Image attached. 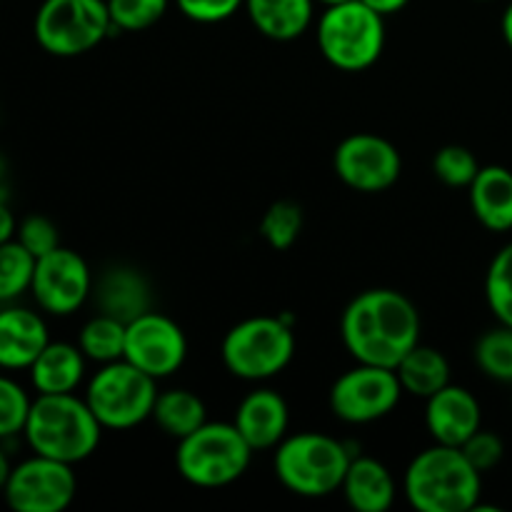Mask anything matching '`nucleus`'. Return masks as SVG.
<instances>
[{
	"instance_id": "obj_1",
	"label": "nucleus",
	"mask_w": 512,
	"mask_h": 512,
	"mask_svg": "<svg viewBox=\"0 0 512 512\" xmlns=\"http://www.w3.org/2000/svg\"><path fill=\"white\" fill-rule=\"evenodd\" d=\"M420 328L413 300L393 288L363 290L340 318V338L355 363L393 370L420 343Z\"/></svg>"
},
{
	"instance_id": "obj_2",
	"label": "nucleus",
	"mask_w": 512,
	"mask_h": 512,
	"mask_svg": "<svg viewBox=\"0 0 512 512\" xmlns=\"http://www.w3.org/2000/svg\"><path fill=\"white\" fill-rule=\"evenodd\" d=\"M403 493L418 512H473L483 495V473L453 445H430L410 460Z\"/></svg>"
},
{
	"instance_id": "obj_3",
	"label": "nucleus",
	"mask_w": 512,
	"mask_h": 512,
	"mask_svg": "<svg viewBox=\"0 0 512 512\" xmlns=\"http://www.w3.org/2000/svg\"><path fill=\"white\" fill-rule=\"evenodd\" d=\"M23 438L33 453L78 465L98 450L103 425L75 393L38 395L30 405Z\"/></svg>"
},
{
	"instance_id": "obj_4",
	"label": "nucleus",
	"mask_w": 512,
	"mask_h": 512,
	"mask_svg": "<svg viewBox=\"0 0 512 512\" xmlns=\"http://www.w3.org/2000/svg\"><path fill=\"white\" fill-rule=\"evenodd\" d=\"M350 460L353 453L343 440L315 430H303V433L285 435L283 443L275 448L273 470L285 490L298 498L318 500L338 493Z\"/></svg>"
},
{
	"instance_id": "obj_5",
	"label": "nucleus",
	"mask_w": 512,
	"mask_h": 512,
	"mask_svg": "<svg viewBox=\"0 0 512 512\" xmlns=\"http://www.w3.org/2000/svg\"><path fill=\"white\" fill-rule=\"evenodd\" d=\"M220 358L233 378L263 383L283 373L295 358V325L290 315H253L225 333Z\"/></svg>"
},
{
	"instance_id": "obj_6",
	"label": "nucleus",
	"mask_w": 512,
	"mask_h": 512,
	"mask_svg": "<svg viewBox=\"0 0 512 512\" xmlns=\"http://www.w3.org/2000/svg\"><path fill=\"white\" fill-rule=\"evenodd\" d=\"M318 48L333 68L360 73L375 65L385 48V18L363 0L325 5L315 28Z\"/></svg>"
},
{
	"instance_id": "obj_7",
	"label": "nucleus",
	"mask_w": 512,
	"mask_h": 512,
	"mask_svg": "<svg viewBox=\"0 0 512 512\" xmlns=\"http://www.w3.org/2000/svg\"><path fill=\"white\" fill-rule=\"evenodd\" d=\"M255 450L233 423H205L188 438L178 440L175 468L195 488H225L240 480Z\"/></svg>"
},
{
	"instance_id": "obj_8",
	"label": "nucleus",
	"mask_w": 512,
	"mask_h": 512,
	"mask_svg": "<svg viewBox=\"0 0 512 512\" xmlns=\"http://www.w3.org/2000/svg\"><path fill=\"white\" fill-rule=\"evenodd\" d=\"M158 393V380L123 358L100 365L83 398L103 430H133L150 420Z\"/></svg>"
},
{
	"instance_id": "obj_9",
	"label": "nucleus",
	"mask_w": 512,
	"mask_h": 512,
	"mask_svg": "<svg viewBox=\"0 0 512 512\" xmlns=\"http://www.w3.org/2000/svg\"><path fill=\"white\" fill-rule=\"evenodd\" d=\"M40 48L55 58H78L113 38L105 0H43L33 20Z\"/></svg>"
},
{
	"instance_id": "obj_10",
	"label": "nucleus",
	"mask_w": 512,
	"mask_h": 512,
	"mask_svg": "<svg viewBox=\"0 0 512 512\" xmlns=\"http://www.w3.org/2000/svg\"><path fill=\"white\" fill-rule=\"evenodd\" d=\"M405 390L393 368L358 363L345 370L328 395L330 413L348 425H368L393 413Z\"/></svg>"
},
{
	"instance_id": "obj_11",
	"label": "nucleus",
	"mask_w": 512,
	"mask_h": 512,
	"mask_svg": "<svg viewBox=\"0 0 512 512\" xmlns=\"http://www.w3.org/2000/svg\"><path fill=\"white\" fill-rule=\"evenodd\" d=\"M78 493L73 465L33 453L13 465L3 498L13 512H63Z\"/></svg>"
},
{
	"instance_id": "obj_12",
	"label": "nucleus",
	"mask_w": 512,
	"mask_h": 512,
	"mask_svg": "<svg viewBox=\"0 0 512 512\" xmlns=\"http://www.w3.org/2000/svg\"><path fill=\"white\" fill-rule=\"evenodd\" d=\"M93 273L85 258L75 250L58 245L35 260L30 295L45 315L68 318L78 313L93 295Z\"/></svg>"
},
{
	"instance_id": "obj_13",
	"label": "nucleus",
	"mask_w": 512,
	"mask_h": 512,
	"mask_svg": "<svg viewBox=\"0 0 512 512\" xmlns=\"http://www.w3.org/2000/svg\"><path fill=\"white\" fill-rule=\"evenodd\" d=\"M335 175L358 193H383L403 173V158L388 138L378 133H353L333 153Z\"/></svg>"
},
{
	"instance_id": "obj_14",
	"label": "nucleus",
	"mask_w": 512,
	"mask_h": 512,
	"mask_svg": "<svg viewBox=\"0 0 512 512\" xmlns=\"http://www.w3.org/2000/svg\"><path fill=\"white\" fill-rule=\"evenodd\" d=\"M123 358L150 378H170L188 358V338L173 318L153 308L128 323Z\"/></svg>"
},
{
	"instance_id": "obj_15",
	"label": "nucleus",
	"mask_w": 512,
	"mask_h": 512,
	"mask_svg": "<svg viewBox=\"0 0 512 512\" xmlns=\"http://www.w3.org/2000/svg\"><path fill=\"white\" fill-rule=\"evenodd\" d=\"M425 428L435 443L460 448L483 428V408L468 388L450 383L425 400Z\"/></svg>"
},
{
	"instance_id": "obj_16",
	"label": "nucleus",
	"mask_w": 512,
	"mask_h": 512,
	"mask_svg": "<svg viewBox=\"0 0 512 512\" xmlns=\"http://www.w3.org/2000/svg\"><path fill=\"white\" fill-rule=\"evenodd\" d=\"M48 343V323L38 310L15 303L0 308V370H28Z\"/></svg>"
},
{
	"instance_id": "obj_17",
	"label": "nucleus",
	"mask_w": 512,
	"mask_h": 512,
	"mask_svg": "<svg viewBox=\"0 0 512 512\" xmlns=\"http://www.w3.org/2000/svg\"><path fill=\"white\" fill-rule=\"evenodd\" d=\"M93 298L98 313L133 323L143 313L153 310V288L150 280L133 265H110L93 283Z\"/></svg>"
},
{
	"instance_id": "obj_18",
	"label": "nucleus",
	"mask_w": 512,
	"mask_h": 512,
	"mask_svg": "<svg viewBox=\"0 0 512 512\" xmlns=\"http://www.w3.org/2000/svg\"><path fill=\"white\" fill-rule=\"evenodd\" d=\"M233 425L253 450H275L288 435V403L278 390L258 388L240 400Z\"/></svg>"
},
{
	"instance_id": "obj_19",
	"label": "nucleus",
	"mask_w": 512,
	"mask_h": 512,
	"mask_svg": "<svg viewBox=\"0 0 512 512\" xmlns=\"http://www.w3.org/2000/svg\"><path fill=\"white\" fill-rule=\"evenodd\" d=\"M340 490L355 512H388L398 498V483L388 465L370 455H353Z\"/></svg>"
},
{
	"instance_id": "obj_20",
	"label": "nucleus",
	"mask_w": 512,
	"mask_h": 512,
	"mask_svg": "<svg viewBox=\"0 0 512 512\" xmlns=\"http://www.w3.org/2000/svg\"><path fill=\"white\" fill-rule=\"evenodd\" d=\"M475 220L490 233L512 230V170L483 165L468 188Z\"/></svg>"
},
{
	"instance_id": "obj_21",
	"label": "nucleus",
	"mask_w": 512,
	"mask_h": 512,
	"mask_svg": "<svg viewBox=\"0 0 512 512\" xmlns=\"http://www.w3.org/2000/svg\"><path fill=\"white\" fill-rule=\"evenodd\" d=\"M85 365H88V358L78 345L50 340L28 368L30 385L38 395L75 393L85 380Z\"/></svg>"
},
{
	"instance_id": "obj_22",
	"label": "nucleus",
	"mask_w": 512,
	"mask_h": 512,
	"mask_svg": "<svg viewBox=\"0 0 512 512\" xmlns=\"http://www.w3.org/2000/svg\"><path fill=\"white\" fill-rule=\"evenodd\" d=\"M243 8L260 35L275 43H290L313 23L315 0H245Z\"/></svg>"
},
{
	"instance_id": "obj_23",
	"label": "nucleus",
	"mask_w": 512,
	"mask_h": 512,
	"mask_svg": "<svg viewBox=\"0 0 512 512\" xmlns=\"http://www.w3.org/2000/svg\"><path fill=\"white\" fill-rule=\"evenodd\" d=\"M405 395L428 400L445 385H450V363L438 348L418 343L395 368Z\"/></svg>"
},
{
	"instance_id": "obj_24",
	"label": "nucleus",
	"mask_w": 512,
	"mask_h": 512,
	"mask_svg": "<svg viewBox=\"0 0 512 512\" xmlns=\"http://www.w3.org/2000/svg\"><path fill=\"white\" fill-rule=\"evenodd\" d=\"M155 425L163 430L168 438L183 440L190 433L208 423V410H205L203 398L188 388H170L158 393L150 415Z\"/></svg>"
},
{
	"instance_id": "obj_25",
	"label": "nucleus",
	"mask_w": 512,
	"mask_h": 512,
	"mask_svg": "<svg viewBox=\"0 0 512 512\" xmlns=\"http://www.w3.org/2000/svg\"><path fill=\"white\" fill-rule=\"evenodd\" d=\"M125 328L128 325L105 313H95L78 333V348L83 350L90 363L108 365L123 360L125 353Z\"/></svg>"
},
{
	"instance_id": "obj_26",
	"label": "nucleus",
	"mask_w": 512,
	"mask_h": 512,
	"mask_svg": "<svg viewBox=\"0 0 512 512\" xmlns=\"http://www.w3.org/2000/svg\"><path fill=\"white\" fill-rule=\"evenodd\" d=\"M33 273L35 258L18 240L0 243V305H10L30 293Z\"/></svg>"
},
{
	"instance_id": "obj_27",
	"label": "nucleus",
	"mask_w": 512,
	"mask_h": 512,
	"mask_svg": "<svg viewBox=\"0 0 512 512\" xmlns=\"http://www.w3.org/2000/svg\"><path fill=\"white\" fill-rule=\"evenodd\" d=\"M475 363L490 380L512 385V328L498 323L475 343Z\"/></svg>"
},
{
	"instance_id": "obj_28",
	"label": "nucleus",
	"mask_w": 512,
	"mask_h": 512,
	"mask_svg": "<svg viewBox=\"0 0 512 512\" xmlns=\"http://www.w3.org/2000/svg\"><path fill=\"white\" fill-rule=\"evenodd\" d=\"M485 300L495 320L512 328V240L490 260L485 275Z\"/></svg>"
},
{
	"instance_id": "obj_29",
	"label": "nucleus",
	"mask_w": 512,
	"mask_h": 512,
	"mask_svg": "<svg viewBox=\"0 0 512 512\" xmlns=\"http://www.w3.org/2000/svg\"><path fill=\"white\" fill-rule=\"evenodd\" d=\"M303 233V208L293 200H278L265 210L260 220V235L273 250H288Z\"/></svg>"
},
{
	"instance_id": "obj_30",
	"label": "nucleus",
	"mask_w": 512,
	"mask_h": 512,
	"mask_svg": "<svg viewBox=\"0 0 512 512\" xmlns=\"http://www.w3.org/2000/svg\"><path fill=\"white\" fill-rule=\"evenodd\" d=\"M115 33H140L168 13L170 0H105Z\"/></svg>"
},
{
	"instance_id": "obj_31",
	"label": "nucleus",
	"mask_w": 512,
	"mask_h": 512,
	"mask_svg": "<svg viewBox=\"0 0 512 512\" xmlns=\"http://www.w3.org/2000/svg\"><path fill=\"white\" fill-rule=\"evenodd\" d=\"M480 168L483 165L478 163L473 150L465 148V145H443L433 158L435 178L448 188H470Z\"/></svg>"
},
{
	"instance_id": "obj_32",
	"label": "nucleus",
	"mask_w": 512,
	"mask_h": 512,
	"mask_svg": "<svg viewBox=\"0 0 512 512\" xmlns=\"http://www.w3.org/2000/svg\"><path fill=\"white\" fill-rule=\"evenodd\" d=\"M30 405H33V398L28 390L10 375L0 373V443L23 435Z\"/></svg>"
},
{
	"instance_id": "obj_33",
	"label": "nucleus",
	"mask_w": 512,
	"mask_h": 512,
	"mask_svg": "<svg viewBox=\"0 0 512 512\" xmlns=\"http://www.w3.org/2000/svg\"><path fill=\"white\" fill-rule=\"evenodd\" d=\"M15 240L33 255L35 260L48 255L50 250H55L60 245V233L55 228V223L45 215H28L18 223V233Z\"/></svg>"
},
{
	"instance_id": "obj_34",
	"label": "nucleus",
	"mask_w": 512,
	"mask_h": 512,
	"mask_svg": "<svg viewBox=\"0 0 512 512\" xmlns=\"http://www.w3.org/2000/svg\"><path fill=\"white\" fill-rule=\"evenodd\" d=\"M460 450H463L465 458L473 463L475 470H480V473H490V470L503 460L505 443L498 433L480 428L478 433H473L463 445H460Z\"/></svg>"
},
{
	"instance_id": "obj_35",
	"label": "nucleus",
	"mask_w": 512,
	"mask_h": 512,
	"mask_svg": "<svg viewBox=\"0 0 512 512\" xmlns=\"http://www.w3.org/2000/svg\"><path fill=\"white\" fill-rule=\"evenodd\" d=\"M175 3L180 13L193 23L213 25L233 18L243 8L245 0H175Z\"/></svg>"
},
{
	"instance_id": "obj_36",
	"label": "nucleus",
	"mask_w": 512,
	"mask_h": 512,
	"mask_svg": "<svg viewBox=\"0 0 512 512\" xmlns=\"http://www.w3.org/2000/svg\"><path fill=\"white\" fill-rule=\"evenodd\" d=\"M18 223L13 208L8 205V198H0V243H8V240H15V233H18Z\"/></svg>"
},
{
	"instance_id": "obj_37",
	"label": "nucleus",
	"mask_w": 512,
	"mask_h": 512,
	"mask_svg": "<svg viewBox=\"0 0 512 512\" xmlns=\"http://www.w3.org/2000/svg\"><path fill=\"white\" fill-rule=\"evenodd\" d=\"M363 3L368 5V8H373L375 13L383 15V18H388V15L400 13L410 0H363Z\"/></svg>"
},
{
	"instance_id": "obj_38",
	"label": "nucleus",
	"mask_w": 512,
	"mask_h": 512,
	"mask_svg": "<svg viewBox=\"0 0 512 512\" xmlns=\"http://www.w3.org/2000/svg\"><path fill=\"white\" fill-rule=\"evenodd\" d=\"M10 473H13V463H10L8 453H5V448L0 445V493H3L5 483H8Z\"/></svg>"
},
{
	"instance_id": "obj_39",
	"label": "nucleus",
	"mask_w": 512,
	"mask_h": 512,
	"mask_svg": "<svg viewBox=\"0 0 512 512\" xmlns=\"http://www.w3.org/2000/svg\"><path fill=\"white\" fill-rule=\"evenodd\" d=\"M500 30H503V38H505V43H508V48L512 50V0H510V5H508V8H505V13H503V20H500Z\"/></svg>"
},
{
	"instance_id": "obj_40",
	"label": "nucleus",
	"mask_w": 512,
	"mask_h": 512,
	"mask_svg": "<svg viewBox=\"0 0 512 512\" xmlns=\"http://www.w3.org/2000/svg\"><path fill=\"white\" fill-rule=\"evenodd\" d=\"M0 198H8V195H5V188H3V163H0Z\"/></svg>"
},
{
	"instance_id": "obj_41",
	"label": "nucleus",
	"mask_w": 512,
	"mask_h": 512,
	"mask_svg": "<svg viewBox=\"0 0 512 512\" xmlns=\"http://www.w3.org/2000/svg\"><path fill=\"white\" fill-rule=\"evenodd\" d=\"M315 3H323V5H335V3H345V0H315Z\"/></svg>"
},
{
	"instance_id": "obj_42",
	"label": "nucleus",
	"mask_w": 512,
	"mask_h": 512,
	"mask_svg": "<svg viewBox=\"0 0 512 512\" xmlns=\"http://www.w3.org/2000/svg\"><path fill=\"white\" fill-rule=\"evenodd\" d=\"M480 3H488V0H480Z\"/></svg>"
},
{
	"instance_id": "obj_43",
	"label": "nucleus",
	"mask_w": 512,
	"mask_h": 512,
	"mask_svg": "<svg viewBox=\"0 0 512 512\" xmlns=\"http://www.w3.org/2000/svg\"><path fill=\"white\" fill-rule=\"evenodd\" d=\"M510 403H512V400H510Z\"/></svg>"
}]
</instances>
